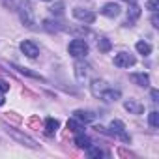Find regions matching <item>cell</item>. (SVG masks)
Returning a JSON list of instances; mask_svg holds the SVG:
<instances>
[{
	"mask_svg": "<svg viewBox=\"0 0 159 159\" xmlns=\"http://www.w3.org/2000/svg\"><path fill=\"white\" fill-rule=\"evenodd\" d=\"M67 51H69V54L75 56V58L86 56V54H88V43H86L84 39H79V38H77V39H73V41L69 43Z\"/></svg>",
	"mask_w": 159,
	"mask_h": 159,
	"instance_id": "cell-1",
	"label": "cell"
},
{
	"mask_svg": "<svg viewBox=\"0 0 159 159\" xmlns=\"http://www.w3.org/2000/svg\"><path fill=\"white\" fill-rule=\"evenodd\" d=\"M19 13H21V21H23L26 26H30V28H32V26L36 25V19H34V10H32V6H30L28 2L21 4Z\"/></svg>",
	"mask_w": 159,
	"mask_h": 159,
	"instance_id": "cell-2",
	"label": "cell"
},
{
	"mask_svg": "<svg viewBox=\"0 0 159 159\" xmlns=\"http://www.w3.org/2000/svg\"><path fill=\"white\" fill-rule=\"evenodd\" d=\"M6 131H8V135H11L15 140H19L21 144H25V146H28V148H38V142L34 140V139H30L28 135H23V133H19L17 129H13V127H6Z\"/></svg>",
	"mask_w": 159,
	"mask_h": 159,
	"instance_id": "cell-3",
	"label": "cell"
},
{
	"mask_svg": "<svg viewBox=\"0 0 159 159\" xmlns=\"http://www.w3.org/2000/svg\"><path fill=\"white\" fill-rule=\"evenodd\" d=\"M73 17L79 19V21H83V23H86V25H92L96 21V13L90 11V10H84V8H75L73 10Z\"/></svg>",
	"mask_w": 159,
	"mask_h": 159,
	"instance_id": "cell-4",
	"label": "cell"
},
{
	"mask_svg": "<svg viewBox=\"0 0 159 159\" xmlns=\"http://www.w3.org/2000/svg\"><path fill=\"white\" fill-rule=\"evenodd\" d=\"M135 56L133 54H129V52H118L116 56H114V66L116 67H131V66H135Z\"/></svg>",
	"mask_w": 159,
	"mask_h": 159,
	"instance_id": "cell-5",
	"label": "cell"
},
{
	"mask_svg": "<svg viewBox=\"0 0 159 159\" xmlns=\"http://www.w3.org/2000/svg\"><path fill=\"white\" fill-rule=\"evenodd\" d=\"M19 49H21V52H23V54H26L28 58H36V56L39 54V47H38L34 41H30V39H25V41H21Z\"/></svg>",
	"mask_w": 159,
	"mask_h": 159,
	"instance_id": "cell-6",
	"label": "cell"
},
{
	"mask_svg": "<svg viewBox=\"0 0 159 159\" xmlns=\"http://www.w3.org/2000/svg\"><path fill=\"white\" fill-rule=\"evenodd\" d=\"M111 133L118 135L124 142H129V140H131V139H129V135L125 133V125H124V122H122V120H112V122H111Z\"/></svg>",
	"mask_w": 159,
	"mask_h": 159,
	"instance_id": "cell-7",
	"label": "cell"
},
{
	"mask_svg": "<svg viewBox=\"0 0 159 159\" xmlns=\"http://www.w3.org/2000/svg\"><path fill=\"white\" fill-rule=\"evenodd\" d=\"M90 71H92L90 66L84 64V62H77V64H75V75H77V81H79V83L86 81L88 75H90Z\"/></svg>",
	"mask_w": 159,
	"mask_h": 159,
	"instance_id": "cell-8",
	"label": "cell"
},
{
	"mask_svg": "<svg viewBox=\"0 0 159 159\" xmlns=\"http://www.w3.org/2000/svg\"><path fill=\"white\" fill-rule=\"evenodd\" d=\"M124 107H125V111H129V114H142L144 112V105L137 99H127L124 103Z\"/></svg>",
	"mask_w": 159,
	"mask_h": 159,
	"instance_id": "cell-9",
	"label": "cell"
},
{
	"mask_svg": "<svg viewBox=\"0 0 159 159\" xmlns=\"http://www.w3.org/2000/svg\"><path fill=\"white\" fill-rule=\"evenodd\" d=\"M129 79H131V83H135L137 86H148L150 84V75L148 73H131L129 75Z\"/></svg>",
	"mask_w": 159,
	"mask_h": 159,
	"instance_id": "cell-10",
	"label": "cell"
},
{
	"mask_svg": "<svg viewBox=\"0 0 159 159\" xmlns=\"http://www.w3.org/2000/svg\"><path fill=\"white\" fill-rule=\"evenodd\" d=\"M107 88H109V84H107L105 81H101V79H96V81H92V84H90V90H92V94H94L96 98H101V94H103Z\"/></svg>",
	"mask_w": 159,
	"mask_h": 159,
	"instance_id": "cell-11",
	"label": "cell"
},
{
	"mask_svg": "<svg viewBox=\"0 0 159 159\" xmlns=\"http://www.w3.org/2000/svg\"><path fill=\"white\" fill-rule=\"evenodd\" d=\"M120 6L118 4H114V2H109V4H105L103 6V10H101V13L105 15V17H111V19H114V17H118L120 15Z\"/></svg>",
	"mask_w": 159,
	"mask_h": 159,
	"instance_id": "cell-12",
	"label": "cell"
},
{
	"mask_svg": "<svg viewBox=\"0 0 159 159\" xmlns=\"http://www.w3.org/2000/svg\"><path fill=\"white\" fill-rule=\"evenodd\" d=\"M73 118H77L79 122H83V124H88V122H94L96 120V114L92 111H75L73 112Z\"/></svg>",
	"mask_w": 159,
	"mask_h": 159,
	"instance_id": "cell-13",
	"label": "cell"
},
{
	"mask_svg": "<svg viewBox=\"0 0 159 159\" xmlns=\"http://www.w3.org/2000/svg\"><path fill=\"white\" fill-rule=\"evenodd\" d=\"M120 96H122V92H120V90H114V88H107V90L101 94V98H99V99L112 103V101H118V99H120Z\"/></svg>",
	"mask_w": 159,
	"mask_h": 159,
	"instance_id": "cell-14",
	"label": "cell"
},
{
	"mask_svg": "<svg viewBox=\"0 0 159 159\" xmlns=\"http://www.w3.org/2000/svg\"><path fill=\"white\" fill-rule=\"evenodd\" d=\"M139 17H140V6L131 4V8L127 10V26H131V25H133Z\"/></svg>",
	"mask_w": 159,
	"mask_h": 159,
	"instance_id": "cell-15",
	"label": "cell"
},
{
	"mask_svg": "<svg viewBox=\"0 0 159 159\" xmlns=\"http://www.w3.org/2000/svg\"><path fill=\"white\" fill-rule=\"evenodd\" d=\"M58 127H60V122L58 120H54V118H47L45 120V133L47 135H54L58 131Z\"/></svg>",
	"mask_w": 159,
	"mask_h": 159,
	"instance_id": "cell-16",
	"label": "cell"
},
{
	"mask_svg": "<svg viewBox=\"0 0 159 159\" xmlns=\"http://www.w3.org/2000/svg\"><path fill=\"white\" fill-rule=\"evenodd\" d=\"M75 146L77 148H88V146H92V140L86 137V135H83V133H77V137H75Z\"/></svg>",
	"mask_w": 159,
	"mask_h": 159,
	"instance_id": "cell-17",
	"label": "cell"
},
{
	"mask_svg": "<svg viewBox=\"0 0 159 159\" xmlns=\"http://www.w3.org/2000/svg\"><path fill=\"white\" fill-rule=\"evenodd\" d=\"M67 129H69L71 133H83L84 125H83V122H79L77 118H69V120H67Z\"/></svg>",
	"mask_w": 159,
	"mask_h": 159,
	"instance_id": "cell-18",
	"label": "cell"
},
{
	"mask_svg": "<svg viewBox=\"0 0 159 159\" xmlns=\"http://www.w3.org/2000/svg\"><path fill=\"white\" fill-rule=\"evenodd\" d=\"M19 73H23V75H26V77H32V79H39V81H45V79L39 75V73H34V71H30L28 67H19V66H13Z\"/></svg>",
	"mask_w": 159,
	"mask_h": 159,
	"instance_id": "cell-19",
	"label": "cell"
},
{
	"mask_svg": "<svg viewBox=\"0 0 159 159\" xmlns=\"http://www.w3.org/2000/svg\"><path fill=\"white\" fill-rule=\"evenodd\" d=\"M135 49H137L140 54H144V56H148V54L152 52V45H150V43H146V41H139V43L135 45Z\"/></svg>",
	"mask_w": 159,
	"mask_h": 159,
	"instance_id": "cell-20",
	"label": "cell"
},
{
	"mask_svg": "<svg viewBox=\"0 0 159 159\" xmlns=\"http://www.w3.org/2000/svg\"><path fill=\"white\" fill-rule=\"evenodd\" d=\"M111 47H112V43H111V39H107V38H101V39L98 41V49H99V52H109Z\"/></svg>",
	"mask_w": 159,
	"mask_h": 159,
	"instance_id": "cell-21",
	"label": "cell"
},
{
	"mask_svg": "<svg viewBox=\"0 0 159 159\" xmlns=\"http://www.w3.org/2000/svg\"><path fill=\"white\" fill-rule=\"evenodd\" d=\"M148 124H150L153 129L159 127V112H157V111H152V112L148 114Z\"/></svg>",
	"mask_w": 159,
	"mask_h": 159,
	"instance_id": "cell-22",
	"label": "cell"
},
{
	"mask_svg": "<svg viewBox=\"0 0 159 159\" xmlns=\"http://www.w3.org/2000/svg\"><path fill=\"white\" fill-rule=\"evenodd\" d=\"M86 150H88V157H92V159H96V157H103V155H105V152H103L101 148H94V146H88Z\"/></svg>",
	"mask_w": 159,
	"mask_h": 159,
	"instance_id": "cell-23",
	"label": "cell"
},
{
	"mask_svg": "<svg viewBox=\"0 0 159 159\" xmlns=\"http://www.w3.org/2000/svg\"><path fill=\"white\" fill-rule=\"evenodd\" d=\"M146 8H148V10H152V11H157V8H159V2H157V0H150V2L146 4Z\"/></svg>",
	"mask_w": 159,
	"mask_h": 159,
	"instance_id": "cell-24",
	"label": "cell"
},
{
	"mask_svg": "<svg viewBox=\"0 0 159 159\" xmlns=\"http://www.w3.org/2000/svg\"><path fill=\"white\" fill-rule=\"evenodd\" d=\"M10 90V83H6V81H0V92L2 94H6Z\"/></svg>",
	"mask_w": 159,
	"mask_h": 159,
	"instance_id": "cell-25",
	"label": "cell"
},
{
	"mask_svg": "<svg viewBox=\"0 0 159 159\" xmlns=\"http://www.w3.org/2000/svg\"><path fill=\"white\" fill-rule=\"evenodd\" d=\"M62 8H64L62 4H56V6H52V8H51V11H52V13H56V15H60V13H62Z\"/></svg>",
	"mask_w": 159,
	"mask_h": 159,
	"instance_id": "cell-26",
	"label": "cell"
},
{
	"mask_svg": "<svg viewBox=\"0 0 159 159\" xmlns=\"http://www.w3.org/2000/svg\"><path fill=\"white\" fill-rule=\"evenodd\" d=\"M157 98H159V92L157 90H152V101H159Z\"/></svg>",
	"mask_w": 159,
	"mask_h": 159,
	"instance_id": "cell-27",
	"label": "cell"
},
{
	"mask_svg": "<svg viewBox=\"0 0 159 159\" xmlns=\"http://www.w3.org/2000/svg\"><path fill=\"white\" fill-rule=\"evenodd\" d=\"M4 101H6V99H4V94H2V92H0V107H2V105H4Z\"/></svg>",
	"mask_w": 159,
	"mask_h": 159,
	"instance_id": "cell-28",
	"label": "cell"
},
{
	"mask_svg": "<svg viewBox=\"0 0 159 159\" xmlns=\"http://www.w3.org/2000/svg\"><path fill=\"white\" fill-rule=\"evenodd\" d=\"M152 23H153V26H159V25H157V15L152 17Z\"/></svg>",
	"mask_w": 159,
	"mask_h": 159,
	"instance_id": "cell-29",
	"label": "cell"
},
{
	"mask_svg": "<svg viewBox=\"0 0 159 159\" xmlns=\"http://www.w3.org/2000/svg\"><path fill=\"white\" fill-rule=\"evenodd\" d=\"M125 2H133V0H125Z\"/></svg>",
	"mask_w": 159,
	"mask_h": 159,
	"instance_id": "cell-30",
	"label": "cell"
}]
</instances>
